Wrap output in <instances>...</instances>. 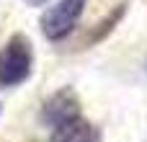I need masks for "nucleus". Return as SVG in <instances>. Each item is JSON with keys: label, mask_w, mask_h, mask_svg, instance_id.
<instances>
[{"label": "nucleus", "mask_w": 147, "mask_h": 142, "mask_svg": "<svg viewBox=\"0 0 147 142\" xmlns=\"http://www.w3.org/2000/svg\"><path fill=\"white\" fill-rule=\"evenodd\" d=\"M121 13H124V3H121V5H119L116 10H111V13H109V16H106V18H103V21L98 23V28H96V31H90V36H88V39H90V41H98L101 36H106V34H109V31H111V28H114V26L119 23Z\"/></svg>", "instance_id": "nucleus-5"}, {"label": "nucleus", "mask_w": 147, "mask_h": 142, "mask_svg": "<svg viewBox=\"0 0 147 142\" xmlns=\"http://www.w3.org/2000/svg\"><path fill=\"white\" fill-rule=\"evenodd\" d=\"M31 65H34V52L28 39L23 34L10 36V41L0 49V88L21 85L31 75Z\"/></svg>", "instance_id": "nucleus-1"}, {"label": "nucleus", "mask_w": 147, "mask_h": 142, "mask_svg": "<svg viewBox=\"0 0 147 142\" xmlns=\"http://www.w3.org/2000/svg\"><path fill=\"white\" fill-rule=\"evenodd\" d=\"M75 116H80V101H78V96L70 88L54 93L44 103V122L52 129L59 127V124H65V122H70V119H75Z\"/></svg>", "instance_id": "nucleus-3"}, {"label": "nucleus", "mask_w": 147, "mask_h": 142, "mask_svg": "<svg viewBox=\"0 0 147 142\" xmlns=\"http://www.w3.org/2000/svg\"><path fill=\"white\" fill-rule=\"evenodd\" d=\"M88 0H59L57 5H52L44 16H41V31L49 41H62L72 34V28L78 26L83 10H85Z\"/></svg>", "instance_id": "nucleus-2"}, {"label": "nucleus", "mask_w": 147, "mask_h": 142, "mask_svg": "<svg viewBox=\"0 0 147 142\" xmlns=\"http://www.w3.org/2000/svg\"><path fill=\"white\" fill-rule=\"evenodd\" d=\"M47 0H28V5H44Z\"/></svg>", "instance_id": "nucleus-6"}, {"label": "nucleus", "mask_w": 147, "mask_h": 142, "mask_svg": "<svg viewBox=\"0 0 147 142\" xmlns=\"http://www.w3.org/2000/svg\"><path fill=\"white\" fill-rule=\"evenodd\" d=\"M52 142H98V132L83 116H75L52 129Z\"/></svg>", "instance_id": "nucleus-4"}]
</instances>
